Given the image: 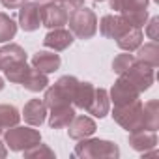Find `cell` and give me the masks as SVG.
<instances>
[{
  "label": "cell",
  "mask_w": 159,
  "mask_h": 159,
  "mask_svg": "<svg viewBox=\"0 0 159 159\" xmlns=\"http://www.w3.org/2000/svg\"><path fill=\"white\" fill-rule=\"evenodd\" d=\"M142 39H144L142 28L131 26L129 30H125V32L116 39V45H118L122 51H125V52H133V51H137V49L142 45Z\"/></svg>",
  "instance_id": "d6986e66"
},
{
  "label": "cell",
  "mask_w": 159,
  "mask_h": 159,
  "mask_svg": "<svg viewBox=\"0 0 159 159\" xmlns=\"http://www.w3.org/2000/svg\"><path fill=\"white\" fill-rule=\"evenodd\" d=\"M17 34V25L15 21L4 13V11H0V43H6L10 39H13Z\"/></svg>",
  "instance_id": "4316f807"
},
{
  "label": "cell",
  "mask_w": 159,
  "mask_h": 159,
  "mask_svg": "<svg viewBox=\"0 0 159 159\" xmlns=\"http://www.w3.org/2000/svg\"><path fill=\"white\" fill-rule=\"evenodd\" d=\"M129 146L135 152H148L153 150L157 146V135L155 131H148V129H139V131H131L129 133Z\"/></svg>",
  "instance_id": "7c38bea8"
},
{
  "label": "cell",
  "mask_w": 159,
  "mask_h": 159,
  "mask_svg": "<svg viewBox=\"0 0 159 159\" xmlns=\"http://www.w3.org/2000/svg\"><path fill=\"white\" fill-rule=\"evenodd\" d=\"M142 129L157 131L159 129V101L150 99L142 105Z\"/></svg>",
  "instance_id": "ffe728a7"
},
{
  "label": "cell",
  "mask_w": 159,
  "mask_h": 159,
  "mask_svg": "<svg viewBox=\"0 0 159 159\" xmlns=\"http://www.w3.org/2000/svg\"><path fill=\"white\" fill-rule=\"evenodd\" d=\"M109 109H111V99H109V92L105 88H96L94 92V98L88 105V112L96 118H105L109 114Z\"/></svg>",
  "instance_id": "e0dca14e"
},
{
  "label": "cell",
  "mask_w": 159,
  "mask_h": 159,
  "mask_svg": "<svg viewBox=\"0 0 159 159\" xmlns=\"http://www.w3.org/2000/svg\"><path fill=\"white\" fill-rule=\"evenodd\" d=\"M67 23H69L71 34L79 39H90L98 32V15L94 13V10L86 6L71 11Z\"/></svg>",
  "instance_id": "3957f363"
},
{
  "label": "cell",
  "mask_w": 159,
  "mask_h": 159,
  "mask_svg": "<svg viewBox=\"0 0 159 159\" xmlns=\"http://www.w3.org/2000/svg\"><path fill=\"white\" fill-rule=\"evenodd\" d=\"M36 2L43 6V4H52V2H60V0H36Z\"/></svg>",
  "instance_id": "e575fe53"
},
{
  "label": "cell",
  "mask_w": 159,
  "mask_h": 159,
  "mask_svg": "<svg viewBox=\"0 0 159 159\" xmlns=\"http://www.w3.org/2000/svg\"><path fill=\"white\" fill-rule=\"evenodd\" d=\"M150 0H111V10L118 13L135 11V10H146Z\"/></svg>",
  "instance_id": "d4e9b609"
},
{
  "label": "cell",
  "mask_w": 159,
  "mask_h": 159,
  "mask_svg": "<svg viewBox=\"0 0 159 159\" xmlns=\"http://www.w3.org/2000/svg\"><path fill=\"white\" fill-rule=\"evenodd\" d=\"M45 116H47V105L43 99H30L25 109H23V118L28 125H41L45 122Z\"/></svg>",
  "instance_id": "4fadbf2b"
},
{
  "label": "cell",
  "mask_w": 159,
  "mask_h": 159,
  "mask_svg": "<svg viewBox=\"0 0 159 159\" xmlns=\"http://www.w3.org/2000/svg\"><path fill=\"white\" fill-rule=\"evenodd\" d=\"M131 26H137V28H142L148 21V10H135V11H125V13H120Z\"/></svg>",
  "instance_id": "f1b7e54d"
},
{
  "label": "cell",
  "mask_w": 159,
  "mask_h": 159,
  "mask_svg": "<svg viewBox=\"0 0 159 159\" xmlns=\"http://www.w3.org/2000/svg\"><path fill=\"white\" fill-rule=\"evenodd\" d=\"M137 51H139L137 56H135L137 60H140V62H144V64H148V66H152V67H157V66H159V45H157L155 41L144 43V45H140Z\"/></svg>",
  "instance_id": "7402d4cb"
},
{
  "label": "cell",
  "mask_w": 159,
  "mask_h": 159,
  "mask_svg": "<svg viewBox=\"0 0 159 159\" xmlns=\"http://www.w3.org/2000/svg\"><path fill=\"white\" fill-rule=\"evenodd\" d=\"M67 19L69 13L60 2L41 6V25L47 28H62L64 25H67Z\"/></svg>",
  "instance_id": "ba28073f"
},
{
  "label": "cell",
  "mask_w": 159,
  "mask_h": 159,
  "mask_svg": "<svg viewBox=\"0 0 159 159\" xmlns=\"http://www.w3.org/2000/svg\"><path fill=\"white\" fill-rule=\"evenodd\" d=\"M6 155H8V148H6V144L0 142V159H4Z\"/></svg>",
  "instance_id": "836d02e7"
},
{
  "label": "cell",
  "mask_w": 159,
  "mask_h": 159,
  "mask_svg": "<svg viewBox=\"0 0 159 159\" xmlns=\"http://www.w3.org/2000/svg\"><path fill=\"white\" fill-rule=\"evenodd\" d=\"M0 2H2V6L8 8V10H19L25 2H28V0H0Z\"/></svg>",
  "instance_id": "d6a6232c"
},
{
  "label": "cell",
  "mask_w": 159,
  "mask_h": 159,
  "mask_svg": "<svg viewBox=\"0 0 159 159\" xmlns=\"http://www.w3.org/2000/svg\"><path fill=\"white\" fill-rule=\"evenodd\" d=\"M94 92H96V86L92 83H81L79 81V86L75 90V96H73V105L77 109H83L86 111L92 98H94Z\"/></svg>",
  "instance_id": "44dd1931"
},
{
  "label": "cell",
  "mask_w": 159,
  "mask_h": 159,
  "mask_svg": "<svg viewBox=\"0 0 159 159\" xmlns=\"http://www.w3.org/2000/svg\"><path fill=\"white\" fill-rule=\"evenodd\" d=\"M60 4L67 10V13L79 10V8H83L84 6V0H60Z\"/></svg>",
  "instance_id": "1f68e13d"
},
{
  "label": "cell",
  "mask_w": 159,
  "mask_h": 159,
  "mask_svg": "<svg viewBox=\"0 0 159 159\" xmlns=\"http://www.w3.org/2000/svg\"><path fill=\"white\" fill-rule=\"evenodd\" d=\"M67 127H69L67 129L69 139H73V140H81V139L92 137L96 133V129H98L96 122L90 116H75Z\"/></svg>",
  "instance_id": "8fae6325"
},
{
  "label": "cell",
  "mask_w": 159,
  "mask_h": 159,
  "mask_svg": "<svg viewBox=\"0 0 159 159\" xmlns=\"http://www.w3.org/2000/svg\"><path fill=\"white\" fill-rule=\"evenodd\" d=\"M94 2H103V0H94Z\"/></svg>",
  "instance_id": "8d00e7d4"
},
{
  "label": "cell",
  "mask_w": 159,
  "mask_h": 159,
  "mask_svg": "<svg viewBox=\"0 0 159 159\" xmlns=\"http://www.w3.org/2000/svg\"><path fill=\"white\" fill-rule=\"evenodd\" d=\"M19 25L25 32H34L41 26V4L25 2L19 8Z\"/></svg>",
  "instance_id": "9c48e42d"
},
{
  "label": "cell",
  "mask_w": 159,
  "mask_h": 159,
  "mask_svg": "<svg viewBox=\"0 0 159 159\" xmlns=\"http://www.w3.org/2000/svg\"><path fill=\"white\" fill-rule=\"evenodd\" d=\"M17 62H26V52L21 45L8 43L4 47H0V69L4 71Z\"/></svg>",
  "instance_id": "2e32d148"
},
{
  "label": "cell",
  "mask_w": 159,
  "mask_h": 159,
  "mask_svg": "<svg viewBox=\"0 0 159 159\" xmlns=\"http://www.w3.org/2000/svg\"><path fill=\"white\" fill-rule=\"evenodd\" d=\"M4 140L11 152H25L36 146L38 142H41V133L32 127L13 125V127H8V131L4 133Z\"/></svg>",
  "instance_id": "277c9868"
},
{
  "label": "cell",
  "mask_w": 159,
  "mask_h": 159,
  "mask_svg": "<svg viewBox=\"0 0 159 159\" xmlns=\"http://www.w3.org/2000/svg\"><path fill=\"white\" fill-rule=\"evenodd\" d=\"M137 58L133 56V54H129V52H124V54H118L114 60H112V69H114V73H118V75H124L129 67H131V64L135 62Z\"/></svg>",
  "instance_id": "f546056e"
},
{
  "label": "cell",
  "mask_w": 159,
  "mask_h": 159,
  "mask_svg": "<svg viewBox=\"0 0 159 159\" xmlns=\"http://www.w3.org/2000/svg\"><path fill=\"white\" fill-rule=\"evenodd\" d=\"M19 120H21V114H19L17 107H13V105H0V127L2 129L17 125Z\"/></svg>",
  "instance_id": "484cf974"
},
{
  "label": "cell",
  "mask_w": 159,
  "mask_h": 159,
  "mask_svg": "<svg viewBox=\"0 0 159 159\" xmlns=\"http://www.w3.org/2000/svg\"><path fill=\"white\" fill-rule=\"evenodd\" d=\"M71 43H73V34L71 30L66 28H51V32L43 38V45L52 51H66Z\"/></svg>",
  "instance_id": "5bb4252c"
},
{
  "label": "cell",
  "mask_w": 159,
  "mask_h": 159,
  "mask_svg": "<svg viewBox=\"0 0 159 159\" xmlns=\"http://www.w3.org/2000/svg\"><path fill=\"white\" fill-rule=\"evenodd\" d=\"M157 26H159V17H152L148 23V28H146V36L152 41H157Z\"/></svg>",
  "instance_id": "4dcf8cb0"
},
{
  "label": "cell",
  "mask_w": 159,
  "mask_h": 159,
  "mask_svg": "<svg viewBox=\"0 0 159 159\" xmlns=\"http://www.w3.org/2000/svg\"><path fill=\"white\" fill-rule=\"evenodd\" d=\"M73 155L75 157H83V159H99V157L116 159V157H120V148L111 140L86 137V139L79 140V144L75 146Z\"/></svg>",
  "instance_id": "7a4b0ae2"
},
{
  "label": "cell",
  "mask_w": 159,
  "mask_h": 159,
  "mask_svg": "<svg viewBox=\"0 0 159 159\" xmlns=\"http://www.w3.org/2000/svg\"><path fill=\"white\" fill-rule=\"evenodd\" d=\"M23 86L26 90H30V92H41V90H45L49 86V79H47L45 73H41V71H38V69L32 67L30 73H28V77L23 81Z\"/></svg>",
  "instance_id": "603a6c76"
},
{
  "label": "cell",
  "mask_w": 159,
  "mask_h": 159,
  "mask_svg": "<svg viewBox=\"0 0 159 159\" xmlns=\"http://www.w3.org/2000/svg\"><path fill=\"white\" fill-rule=\"evenodd\" d=\"M155 67L140 62V60H135L131 64V67L124 73L125 79H129V81L133 83V86L142 94L146 90H150V86L153 84V79H155V73H153Z\"/></svg>",
  "instance_id": "8992f818"
},
{
  "label": "cell",
  "mask_w": 159,
  "mask_h": 159,
  "mask_svg": "<svg viewBox=\"0 0 159 159\" xmlns=\"http://www.w3.org/2000/svg\"><path fill=\"white\" fill-rule=\"evenodd\" d=\"M2 90H4V79L0 77V92H2Z\"/></svg>",
  "instance_id": "d590c367"
},
{
  "label": "cell",
  "mask_w": 159,
  "mask_h": 159,
  "mask_svg": "<svg viewBox=\"0 0 159 159\" xmlns=\"http://www.w3.org/2000/svg\"><path fill=\"white\" fill-rule=\"evenodd\" d=\"M73 118H75L73 105L54 107V109H51V114H49V125L52 129H62V127H67Z\"/></svg>",
  "instance_id": "ac0fdd59"
},
{
  "label": "cell",
  "mask_w": 159,
  "mask_h": 159,
  "mask_svg": "<svg viewBox=\"0 0 159 159\" xmlns=\"http://www.w3.org/2000/svg\"><path fill=\"white\" fill-rule=\"evenodd\" d=\"M23 153H25V157H26V159H43V157L52 159V157H54V152H52L47 144H41V142H38L36 146H32V148L25 150Z\"/></svg>",
  "instance_id": "83f0119b"
},
{
  "label": "cell",
  "mask_w": 159,
  "mask_h": 159,
  "mask_svg": "<svg viewBox=\"0 0 159 159\" xmlns=\"http://www.w3.org/2000/svg\"><path fill=\"white\" fill-rule=\"evenodd\" d=\"M60 64H62L60 56L54 54V52H49V51H39V52H36L32 56V67L45 73V75L56 71L60 67Z\"/></svg>",
  "instance_id": "9a60e30c"
},
{
  "label": "cell",
  "mask_w": 159,
  "mask_h": 159,
  "mask_svg": "<svg viewBox=\"0 0 159 159\" xmlns=\"http://www.w3.org/2000/svg\"><path fill=\"white\" fill-rule=\"evenodd\" d=\"M79 86V79L73 75H64L51 86L45 88V96L43 101L47 105V109H54V107H62V105H71L73 103V96L75 90Z\"/></svg>",
  "instance_id": "6da1fadb"
},
{
  "label": "cell",
  "mask_w": 159,
  "mask_h": 159,
  "mask_svg": "<svg viewBox=\"0 0 159 159\" xmlns=\"http://www.w3.org/2000/svg\"><path fill=\"white\" fill-rule=\"evenodd\" d=\"M140 98V92L133 86V83L129 81V79H125L124 75L118 77V81L112 84L111 88V96L109 99L114 103V107H120V105H127L135 99Z\"/></svg>",
  "instance_id": "52a82bcc"
},
{
  "label": "cell",
  "mask_w": 159,
  "mask_h": 159,
  "mask_svg": "<svg viewBox=\"0 0 159 159\" xmlns=\"http://www.w3.org/2000/svg\"><path fill=\"white\" fill-rule=\"evenodd\" d=\"M30 66L26 64V62H17V64H13V66H10L8 69H4V75H6V79L10 83H15V84H23V81L28 77V73H30Z\"/></svg>",
  "instance_id": "cb8c5ba5"
},
{
  "label": "cell",
  "mask_w": 159,
  "mask_h": 159,
  "mask_svg": "<svg viewBox=\"0 0 159 159\" xmlns=\"http://www.w3.org/2000/svg\"><path fill=\"white\" fill-rule=\"evenodd\" d=\"M112 118L116 124H120L125 131H139L142 129V101L135 99L127 105L114 107Z\"/></svg>",
  "instance_id": "5b68a950"
},
{
  "label": "cell",
  "mask_w": 159,
  "mask_h": 159,
  "mask_svg": "<svg viewBox=\"0 0 159 159\" xmlns=\"http://www.w3.org/2000/svg\"><path fill=\"white\" fill-rule=\"evenodd\" d=\"M131 25L122 17V15H103L101 17V23H99V32L101 36L109 38V39H118L125 30H129Z\"/></svg>",
  "instance_id": "30bf717a"
},
{
  "label": "cell",
  "mask_w": 159,
  "mask_h": 159,
  "mask_svg": "<svg viewBox=\"0 0 159 159\" xmlns=\"http://www.w3.org/2000/svg\"><path fill=\"white\" fill-rule=\"evenodd\" d=\"M0 135H2V127H0Z\"/></svg>",
  "instance_id": "74e56055"
}]
</instances>
